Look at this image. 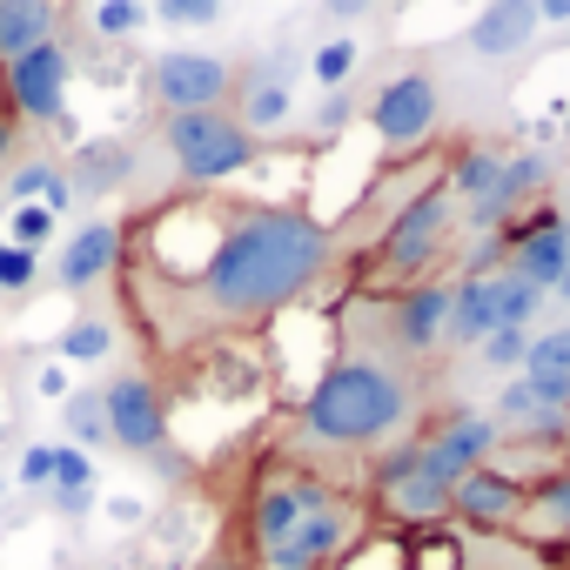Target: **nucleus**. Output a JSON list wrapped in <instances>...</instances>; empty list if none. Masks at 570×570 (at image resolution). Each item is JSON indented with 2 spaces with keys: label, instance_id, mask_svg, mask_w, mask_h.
<instances>
[{
  "label": "nucleus",
  "instance_id": "nucleus-1",
  "mask_svg": "<svg viewBox=\"0 0 570 570\" xmlns=\"http://www.w3.org/2000/svg\"><path fill=\"white\" fill-rule=\"evenodd\" d=\"M121 262L128 303L141 309L148 336L161 350H181L309 296V282L330 268V228L303 208L181 195L135 228V248H121Z\"/></svg>",
  "mask_w": 570,
  "mask_h": 570
},
{
  "label": "nucleus",
  "instance_id": "nucleus-2",
  "mask_svg": "<svg viewBox=\"0 0 570 570\" xmlns=\"http://www.w3.org/2000/svg\"><path fill=\"white\" fill-rule=\"evenodd\" d=\"M363 510L309 470H268L248 497V543L262 570H330L356 550Z\"/></svg>",
  "mask_w": 570,
  "mask_h": 570
},
{
  "label": "nucleus",
  "instance_id": "nucleus-3",
  "mask_svg": "<svg viewBox=\"0 0 570 570\" xmlns=\"http://www.w3.org/2000/svg\"><path fill=\"white\" fill-rule=\"evenodd\" d=\"M403 423H410V383L376 356H350L323 370V383L303 403V436L323 450H363L396 436Z\"/></svg>",
  "mask_w": 570,
  "mask_h": 570
},
{
  "label": "nucleus",
  "instance_id": "nucleus-4",
  "mask_svg": "<svg viewBox=\"0 0 570 570\" xmlns=\"http://www.w3.org/2000/svg\"><path fill=\"white\" fill-rule=\"evenodd\" d=\"M161 141H168V161L181 168L188 188H215V181H228V175H242L255 161V135L235 115H222V108H208V115H168Z\"/></svg>",
  "mask_w": 570,
  "mask_h": 570
},
{
  "label": "nucleus",
  "instance_id": "nucleus-5",
  "mask_svg": "<svg viewBox=\"0 0 570 570\" xmlns=\"http://www.w3.org/2000/svg\"><path fill=\"white\" fill-rule=\"evenodd\" d=\"M450 490L456 483L423 456V443L416 450H390L376 463V510L390 523H436V517H450Z\"/></svg>",
  "mask_w": 570,
  "mask_h": 570
},
{
  "label": "nucleus",
  "instance_id": "nucleus-6",
  "mask_svg": "<svg viewBox=\"0 0 570 570\" xmlns=\"http://www.w3.org/2000/svg\"><path fill=\"white\" fill-rule=\"evenodd\" d=\"M450 215H456L450 188H423V195H416V202L390 222L383 255H376V282L423 275V268H430V255H436V248H443V235H450Z\"/></svg>",
  "mask_w": 570,
  "mask_h": 570
},
{
  "label": "nucleus",
  "instance_id": "nucleus-7",
  "mask_svg": "<svg viewBox=\"0 0 570 570\" xmlns=\"http://www.w3.org/2000/svg\"><path fill=\"white\" fill-rule=\"evenodd\" d=\"M148 88L168 115H208L235 95V68L222 55H202V48H168L155 68H148Z\"/></svg>",
  "mask_w": 570,
  "mask_h": 570
},
{
  "label": "nucleus",
  "instance_id": "nucleus-8",
  "mask_svg": "<svg viewBox=\"0 0 570 570\" xmlns=\"http://www.w3.org/2000/svg\"><path fill=\"white\" fill-rule=\"evenodd\" d=\"M436 121H443V88H436V75H423V68L390 75V81L376 88V101H370V128H376L390 148L430 141Z\"/></svg>",
  "mask_w": 570,
  "mask_h": 570
},
{
  "label": "nucleus",
  "instance_id": "nucleus-9",
  "mask_svg": "<svg viewBox=\"0 0 570 570\" xmlns=\"http://www.w3.org/2000/svg\"><path fill=\"white\" fill-rule=\"evenodd\" d=\"M101 416H108V443H121L128 456H155L168 443V403H161L155 376H141V370H121L101 390Z\"/></svg>",
  "mask_w": 570,
  "mask_h": 570
},
{
  "label": "nucleus",
  "instance_id": "nucleus-10",
  "mask_svg": "<svg viewBox=\"0 0 570 570\" xmlns=\"http://www.w3.org/2000/svg\"><path fill=\"white\" fill-rule=\"evenodd\" d=\"M0 108H8V121H61V108H68V48L48 41V48L0 68Z\"/></svg>",
  "mask_w": 570,
  "mask_h": 570
},
{
  "label": "nucleus",
  "instance_id": "nucleus-11",
  "mask_svg": "<svg viewBox=\"0 0 570 570\" xmlns=\"http://www.w3.org/2000/svg\"><path fill=\"white\" fill-rule=\"evenodd\" d=\"M563 268H570V228H563L557 215H537V222H523V228L510 235V275H523L537 296L557 289Z\"/></svg>",
  "mask_w": 570,
  "mask_h": 570
},
{
  "label": "nucleus",
  "instance_id": "nucleus-12",
  "mask_svg": "<svg viewBox=\"0 0 570 570\" xmlns=\"http://www.w3.org/2000/svg\"><path fill=\"white\" fill-rule=\"evenodd\" d=\"M517 510H523V483L517 476H503V470H470V476H456V490H450V517H463V523H483V530H497V523H517Z\"/></svg>",
  "mask_w": 570,
  "mask_h": 570
},
{
  "label": "nucleus",
  "instance_id": "nucleus-13",
  "mask_svg": "<svg viewBox=\"0 0 570 570\" xmlns=\"http://www.w3.org/2000/svg\"><path fill=\"white\" fill-rule=\"evenodd\" d=\"M121 242H128V228H121V222H108V215H101V222H88V228L61 248L55 282H61V289H75V296H81V289H95V282L121 262Z\"/></svg>",
  "mask_w": 570,
  "mask_h": 570
},
{
  "label": "nucleus",
  "instance_id": "nucleus-14",
  "mask_svg": "<svg viewBox=\"0 0 570 570\" xmlns=\"http://www.w3.org/2000/svg\"><path fill=\"white\" fill-rule=\"evenodd\" d=\"M497 450V423L490 416H443L436 430H430V443H423V456L456 483V476H470V470H483V456Z\"/></svg>",
  "mask_w": 570,
  "mask_h": 570
},
{
  "label": "nucleus",
  "instance_id": "nucleus-15",
  "mask_svg": "<svg viewBox=\"0 0 570 570\" xmlns=\"http://www.w3.org/2000/svg\"><path fill=\"white\" fill-rule=\"evenodd\" d=\"M450 303H456V289H443V282L403 289V296H396V343H403L410 356H430V350L450 336Z\"/></svg>",
  "mask_w": 570,
  "mask_h": 570
},
{
  "label": "nucleus",
  "instance_id": "nucleus-16",
  "mask_svg": "<svg viewBox=\"0 0 570 570\" xmlns=\"http://www.w3.org/2000/svg\"><path fill=\"white\" fill-rule=\"evenodd\" d=\"M242 128L255 135V128H282V121H289V108H296V95H289V55H282L275 68H255V75H242Z\"/></svg>",
  "mask_w": 570,
  "mask_h": 570
},
{
  "label": "nucleus",
  "instance_id": "nucleus-17",
  "mask_svg": "<svg viewBox=\"0 0 570 570\" xmlns=\"http://www.w3.org/2000/svg\"><path fill=\"white\" fill-rule=\"evenodd\" d=\"M537 35V8H523V0H503V8H483L476 21H470V55H483V61H503V55H517L523 41Z\"/></svg>",
  "mask_w": 570,
  "mask_h": 570
},
{
  "label": "nucleus",
  "instance_id": "nucleus-18",
  "mask_svg": "<svg viewBox=\"0 0 570 570\" xmlns=\"http://www.w3.org/2000/svg\"><path fill=\"white\" fill-rule=\"evenodd\" d=\"M497 181H503V155L497 148H463L456 155V175H450V195H470V222L476 228H497Z\"/></svg>",
  "mask_w": 570,
  "mask_h": 570
},
{
  "label": "nucleus",
  "instance_id": "nucleus-19",
  "mask_svg": "<svg viewBox=\"0 0 570 570\" xmlns=\"http://www.w3.org/2000/svg\"><path fill=\"white\" fill-rule=\"evenodd\" d=\"M55 8L48 0H0V68L8 61H21V55H35V48H48L55 41Z\"/></svg>",
  "mask_w": 570,
  "mask_h": 570
},
{
  "label": "nucleus",
  "instance_id": "nucleus-20",
  "mask_svg": "<svg viewBox=\"0 0 570 570\" xmlns=\"http://www.w3.org/2000/svg\"><path fill=\"white\" fill-rule=\"evenodd\" d=\"M8 195H14V208H48V215L61 222L68 202H75V181H68V168H55V161H21V168L8 175Z\"/></svg>",
  "mask_w": 570,
  "mask_h": 570
},
{
  "label": "nucleus",
  "instance_id": "nucleus-21",
  "mask_svg": "<svg viewBox=\"0 0 570 570\" xmlns=\"http://www.w3.org/2000/svg\"><path fill=\"white\" fill-rule=\"evenodd\" d=\"M135 175V155L121 148V141H81V155H75V195H108V188H121Z\"/></svg>",
  "mask_w": 570,
  "mask_h": 570
},
{
  "label": "nucleus",
  "instance_id": "nucleus-22",
  "mask_svg": "<svg viewBox=\"0 0 570 570\" xmlns=\"http://www.w3.org/2000/svg\"><path fill=\"white\" fill-rule=\"evenodd\" d=\"M517 523H530V530H543V537H570V470L550 476V483H537V490L523 497Z\"/></svg>",
  "mask_w": 570,
  "mask_h": 570
},
{
  "label": "nucleus",
  "instance_id": "nucleus-23",
  "mask_svg": "<svg viewBox=\"0 0 570 570\" xmlns=\"http://www.w3.org/2000/svg\"><path fill=\"white\" fill-rule=\"evenodd\" d=\"M61 370L75 363V370H88V363H108L115 356V323H101V316H75L68 330H61Z\"/></svg>",
  "mask_w": 570,
  "mask_h": 570
},
{
  "label": "nucleus",
  "instance_id": "nucleus-24",
  "mask_svg": "<svg viewBox=\"0 0 570 570\" xmlns=\"http://www.w3.org/2000/svg\"><path fill=\"white\" fill-rule=\"evenodd\" d=\"M450 336H456V343L497 336V309H490V282H483V275L456 289V303H450Z\"/></svg>",
  "mask_w": 570,
  "mask_h": 570
},
{
  "label": "nucleus",
  "instance_id": "nucleus-25",
  "mask_svg": "<svg viewBox=\"0 0 570 570\" xmlns=\"http://www.w3.org/2000/svg\"><path fill=\"white\" fill-rule=\"evenodd\" d=\"M483 282H490V309H497V330H523V323L543 309V296L530 289L523 275H510V268H503V275H483Z\"/></svg>",
  "mask_w": 570,
  "mask_h": 570
},
{
  "label": "nucleus",
  "instance_id": "nucleus-26",
  "mask_svg": "<svg viewBox=\"0 0 570 570\" xmlns=\"http://www.w3.org/2000/svg\"><path fill=\"white\" fill-rule=\"evenodd\" d=\"M88 490H95V456L75 450V443H55V497H61V510H88Z\"/></svg>",
  "mask_w": 570,
  "mask_h": 570
},
{
  "label": "nucleus",
  "instance_id": "nucleus-27",
  "mask_svg": "<svg viewBox=\"0 0 570 570\" xmlns=\"http://www.w3.org/2000/svg\"><path fill=\"white\" fill-rule=\"evenodd\" d=\"M61 423L75 436V450L95 456V443H108V416H101V390H81V396H61Z\"/></svg>",
  "mask_w": 570,
  "mask_h": 570
},
{
  "label": "nucleus",
  "instance_id": "nucleus-28",
  "mask_svg": "<svg viewBox=\"0 0 570 570\" xmlns=\"http://www.w3.org/2000/svg\"><path fill=\"white\" fill-rule=\"evenodd\" d=\"M550 181V161L543 155H517V161H503V181H497V215H510L523 195H537Z\"/></svg>",
  "mask_w": 570,
  "mask_h": 570
},
{
  "label": "nucleus",
  "instance_id": "nucleus-29",
  "mask_svg": "<svg viewBox=\"0 0 570 570\" xmlns=\"http://www.w3.org/2000/svg\"><path fill=\"white\" fill-rule=\"evenodd\" d=\"M41 282V255H28V248H14L8 235H0V289L8 296H28Z\"/></svg>",
  "mask_w": 570,
  "mask_h": 570
},
{
  "label": "nucleus",
  "instance_id": "nucleus-30",
  "mask_svg": "<svg viewBox=\"0 0 570 570\" xmlns=\"http://www.w3.org/2000/svg\"><path fill=\"white\" fill-rule=\"evenodd\" d=\"M55 228H61V222H55L48 208H14V215H8V242L28 248V255H41V248L55 242Z\"/></svg>",
  "mask_w": 570,
  "mask_h": 570
},
{
  "label": "nucleus",
  "instance_id": "nucleus-31",
  "mask_svg": "<svg viewBox=\"0 0 570 570\" xmlns=\"http://www.w3.org/2000/svg\"><path fill=\"white\" fill-rule=\"evenodd\" d=\"M350 68H356V41H343V35H336V41H323V48L309 55V75H316L323 88H343V81H350Z\"/></svg>",
  "mask_w": 570,
  "mask_h": 570
},
{
  "label": "nucleus",
  "instance_id": "nucleus-32",
  "mask_svg": "<svg viewBox=\"0 0 570 570\" xmlns=\"http://www.w3.org/2000/svg\"><path fill=\"white\" fill-rule=\"evenodd\" d=\"M141 21H148L141 0H101V8H95V28H101V35H135Z\"/></svg>",
  "mask_w": 570,
  "mask_h": 570
},
{
  "label": "nucleus",
  "instance_id": "nucleus-33",
  "mask_svg": "<svg viewBox=\"0 0 570 570\" xmlns=\"http://www.w3.org/2000/svg\"><path fill=\"white\" fill-rule=\"evenodd\" d=\"M14 476H21V490H55V443H28Z\"/></svg>",
  "mask_w": 570,
  "mask_h": 570
},
{
  "label": "nucleus",
  "instance_id": "nucleus-34",
  "mask_svg": "<svg viewBox=\"0 0 570 570\" xmlns=\"http://www.w3.org/2000/svg\"><path fill=\"white\" fill-rule=\"evenodd\" d=\"M523 363H530V370H557V376H570V330L537 336V343L523 350Z\"/></svg>",
  "mask_w": 570,
  "mask_h": 570
},
{
  "label": "nucleus",
  "instance_id": "nucleus-35",
  "mask_svg": "<svg viewBox=\"0 0 570 570\" xmlns=\"http://www.w3.org/2000/svg\"><path fill=\"white\" fill-rule=\"evenodd\" d=\"M161 21L168 28H215L222 8H215V0H161Z\"/></svg>",
  "mask_w": 570,
  "mask_h": 570
},
{
  "label": "nucleus",
  "instance_id": "nucleus-36",
  "mask_svg": "<svg viewBox=\"0 0 570 570\" xmlns=\"http://www.w3.org/2000/svg\"><path fill=\"white\" fill-rule=\"evenodd\" d=\"M523 330H497V336H483V363H497V370H510V363H523Z\"/></svg>",
  "mask_w": 570,
  "mask_h": 570
},
{
  "label": "nucleus",
  "instance_id": "nucleus-37",
  "mask_svg": "<svg viewBox=\"0 0 570 570\" xmlns=\"http://www.w3.org/2000/svg\"><path fill=\"white\" fill-rule=\"evenodd\" d=\"M35 383H41V396H68V370H61V363H48Z\"/></svg>",
  "mask_w": 570,
  "mask_h": 570
},
{
  "label": "nucleus",
  "instance_id": "nucleus-38",
  "mask_svg": "<svg viewBox=\"0 0 570 570\" xmlns=\"http://www.w3.org/2000/svg\"><path fill=\"white\" fill-rule=\"evenodd\" d=\"M343 121H350V101H343V95H330V101H323V128H343Z\"/></svg>",
  "mask_w": 570,
  "mask_h": 570
},
{
  "label": "nucleus",
  "instance_id": "nucleus-39",
  "mask_svg": "<svg viewBox=\"0 0 570 570\" xmlns=\"http://www.w3.org/2000/svg\"><path fill=\"white\" fill-rule=\"evenodd\" d=\"M537 21H570V0H543V8H537Z\"/></svg>",
  "mask_w": 570,
  "mask_h": 570
},
{
  "label": "nucleus",
  "instance_id": "nucleus-40",
  "mask_svg": "<svg viewBox=\"0 0 570 570\" xmlns=\"http://www.w3.org/2000/svg\"><path fill=\"white\" fill-rule=\"evenodd\" d=\"M14 155V121H8V108H0V161Z\"/></svg>",
  "mask_w": 570,
  "mask_h": 570
},
{
  "label": "nucleus",
  "instance_id": "nucleus-41",
  "mask_svg": "<svg viewBox=\"0 0 570 570\" xmlns=\"http://www.w3.org/2000/svg\"><path fill=\"white\" fill-rule=\"evenodd\" d=\"M557 296H563V303H570V268H563V282H557Z\"/></svg>",
  "mask_w": 570,
  "mask_h": 570
},
{
  "label": "nucleus",
  "instance_id": "nucleus-42",
  "mask_svg": "<svg viewBox=\"0 0 570 570\" xmlns=\"http://www.w3.org/2000/svg\"><path fill=\"white\" fill-rule=\"evenodd\" d=\"M563 436H570V410H563Z\"/></svg>",
  "mask_w": 570,
  "mask_h": 570
}]
</instances>
